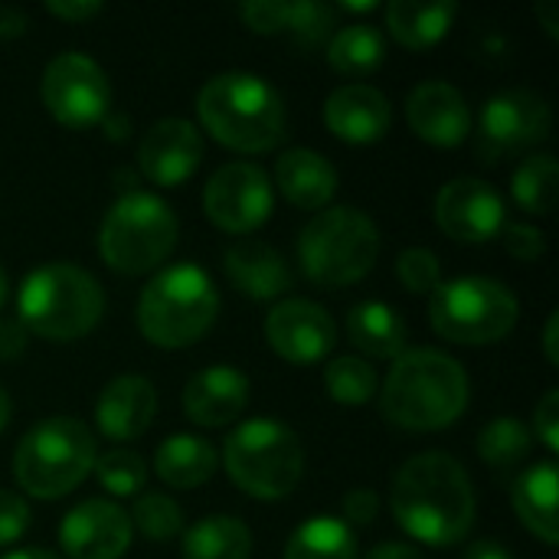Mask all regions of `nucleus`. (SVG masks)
Masks as SVG:
<instances>
[{"label":"nucleus","instance_id":"nucleus-1","mask_svg":"<svg viewBox=\"0 0 559 559\" xmlns=\"http://www.w3.org/2000/svg\"><path fill=\"white\" fill-rule=\"evenodd\" d=\"M390 508L396 524L419 544L452 547L475 527V485L462 462L445 452L413 455L393 478Z\"/></svg>","mask_w":559,"mask_h":559},{"label":"nucleus","instance_id":"nucleus-2","mask_svg":"<svg viewBox=\"0 0 559 559\" xmlns=\"http://www.w3.org/2000/svg\"><path fill=\"white\" fill-rule=\"evenodd\" d=\"M468 393V373L455 357L436 347H416L393 360L380 386V409L396 429L439 432L462 419Z\"/></svg>","mask_w":559,"mask_h":559},{"label":"nucleus","instance_id":"nucleus-3","mask_svg":"<svg viewBox=\"0 0 559 559\" xmlns=\"http://www.w3.org/2000/svg\"><path fill=\"white\" fill-rule=\"evenodd\" d=\"M200 124L226 147L242 154L272 151L285 138V102L255 72H219L197 95Z\"/></svg>","mask_w":559,"mask_h":559},{"label":"nucleus","instance_id":"nucleus-4","mask_svg":"<svg viewBox=\"0 0 559 559\" xmlns=\"http://www.w3.org/2000/svg\"><path fill=\"white\" fill-rule=\"evenodd\" d=\"M105 314L98 278L72 262H46L33 269L16 292V318L43 341L69 344L85 337Z\"/></svg>","mask_w":559,"mask_h":559},{"label":"nucleus","instance_id":"nucleus-5","mask_svg":"<svg viewBox=\"0 0 559 559\" xmlns=\"http://www.w3.org/2000/svg\"><path fill=\"white\" fill-rule=\"evenodd\" d=\"M219 314L213 278L193 265L177 262L160 269L138 298V328L154 347L180 350L197 344Z\"/></svg>","mask_w":559,"mask_h":559},{"label":"nucleus","instance_id":"nucleus-6","mask_svg":"<svg viewBox=\"0 0 559 559\" xmlns=\"http://www.w3.org/2000/svg\"><path fill=\"white\" fill-rule=\"evenodd\" d=\"M95 459V436L82 419L49 416L16 442L13 478L29 498L56 501L88 478Z\"/></svg>","mask_w":559,"mask_h":559},{"label":"nucleus","instance_id":"nucleus-7","mask_svg":"<svg viewBox=\"0 0 559 559\" xmlns=\"http://www.w3.org/2000/svg\"><path fill=\"white\" fill-rule=\"evenodd\" d=\"M380 255V229L357 206H331L311 216L298 236L301 272L324 288H344L370 275Z\"/></svg>","mask_w":559,"mask_h":559},{"label":"nucleus","instance_id":"nucleus-8","mask_svg":"<svg viewBox=\"0 0 559 559\" xmlns=\"http://www.w3.org/2000/svg\"><path fill=\"white\" fill-rule=\"evenodd\" d=\"M223 465L246 495L259 501H282L305 475V449L285 423L259 416L229 432Z\"/></svg>","mask_w":559,"mask_h":559},{"label":"nucleus","instance_id":"nucleus-9","mask_svg":"<svg viewBox=\"0 0 559 559\" xmlns=\"http://www.w3.org/2000/svg\"><path fill=\"white\" fill-rule=\"evenodd\" d=\"M177 216L157 193L128 190L118 197L98 229V252L121 275H144L167 262L177 246Z\"/></svg>","mask_w":559,"mask_h":559},{"label":"nucleus","instance_id":"nucleus-10","mask_svg":"<svg viewBox=\"0 0 559 559\" xmlns=\"http://www.w3.org/2000/svg\"><path fill=\"white\" fill-rule=\"evenodd\" d=\"M518 314V295L488 275L449 278L429 295V321L436 334L465 347L498 344L514 331Z\"/></svg>","mask_w":559,"mask_h":559},{"label":"nucleus","instance_id":"nucleus-11","mask_svg":"<svg viewBox=\"0 0 559 559\" xmlns=\"http://www.w3.org/2000/svg\"><path fill=\"white\" fill-rule=\"evenodd\" d=\"M43 105L66 128H92L111 111V82L105 69L85 52H59L43 69Z\"/></svg>","mask_w":559,"mask_h":559},{"label":"nucleus","instance_id":"nucleus-12","mask_svg":"<svg viewBox=\"0 0 559 559\" xmlns=\"http://www.w3.org/2000/svg\"><path fill=\"white\" fill-rule=\"evenodd\" d=\"M550 128H554V111L540 92L504 88V92L491 95L481 108L478 131H475V151L481 160L498 164L501 157H511L518 151H527V147L547 141Z\"/></svg>","mask_w":559,"mask_h":559},{"label":"nucleus","instance_id":"nucleus-13","mask_svg":"<svg viewBox=\"0 0 559 559\" xmlns=\"http://www.w3.org/2000/svg\"><path fill=\"white\" fill-rule=\"evenodd\" d=\"M203 210L223 233L242 236L259 229L275 210L269 174L252 160L223 164L203 190Z\"/></svg>","mask_w":559,"mask_h":559},{"label":"nucleus","instance_id":"nucleus-14","mask_svg":"<svg viewBox=\"0 0 559 559\" xmlns=\"http://www.w3.org/2000/svg\"><path fill=\"white\" fill-rule=\"evenodd\" d=\"M265 341L282 360L295 367H311L334 350L337 324L318 301L285 298L265 314Z\"/></svg>","mask_w":559,"mask_h":559},{"label":"nucleus","instance_id":"nucleus-15","mask_svg":"<svg viewBox=\"0 0 559 559\" xmlns=\"http://www.w3.org/2000/svg\"><path fill=\"white\" fill-rule=\"evenodd\" d=\"M436 223L459 242H488L508 223L504 197L481 177H455L436 197Z\"/></svg>","mask_w":559,"mask_h":559},{"label":"nucleus","instance_id":"nucleus-16","mask_svg":"<svg viewBox=\"0 0 559 559\" xmlns=\"http://www.w3.org/2000/svg\"><path fill=\"white\" fill-rule=\"evenodd\" d=\"M134 527L121 504L88 498L59 524V544L69 559H121L131 547Z\"/></svg>","mask_w":559,"mask_h":559},{"label":"nucleus","instance_id":"nucleus-17","mask_svg":"<svg viewBox=\"0 0 559 559\" xmlns=\"http://www.w3.org/2000/svg\"><path fill=\"white\" fill-rule=\"evenodd\" d=\"M203 160V138L187 118H160L138 141V167L157 187L187 183Z\"/></svg>","mask_w":559,"mask_h":559},{"label":"nucleus","instance_id":"nucleus-18","mask_svg":"<svg viewBox=\"0 0 559 559\" xmlns=\"http://www.w3.org/2000/svg\"><path fill=\"white\" fill-rule=\"evenodd\" d=\"M406 121L416 131V138L436 147H455L472 131V108L452 82L429 79L409 92Z\"/></svg>","mask_w":559,"mask_h":559},{"label":"nucleus","instance_id":"nucleus-19","mask_svg":"<svg viewBox=\"0 0 559 559\" xmlns=\"http://www.w3.org/2000/svg\"><path fill=\"white\" fill-rule=\"evenodd\" d=\"M249 377L233 364H213L197 370L183 386V413L203 429H219L239 419L249 406Z\"/></svg>","mask_w":559,"mask_h":559},{"label":"nucleus","instance_id":"nucleus-20","mask_svg":"<svg viewBox=\"0 0 559 559\" xmlns=\"http://www.w3.org/2000/svg\"><path fill=\"white\" fill-rule=\"evenodd\" d=\"M324 124L334 138L350 144L380 141L393 124L390 98L367 82H347L334 88L324 102Z\"/></svg>","mask_w":559,"mask_h":559},{"label":"nucleus","instance_id":"nucleus-21","mask_svg":"<svg viewBox=\"0 0 559 559\" xmlns=\"http://www.w3.org/2000/svg\"><path fill=\"white\" fill-rule=\"evenodd\" d=\"M157 416V390L147 377L124 373L105 383L95 403V423L111 442H131L147 432Z\"/></svg>","mask_w":559,"mask_h":559},{"label":"nucleus","instance_id":"nucleus-22","mask_svg":"<svg viewBox=\"0 0 559 559\" xmlns=\"http://www.w3.org/2000/svg\"><path fill=\"white\" fill-rule=\"evenodd\" d=\"M223 269L233 288L255 301H272L292 288V269L285 255L262 239L233 242L223 255Z\"/></svg>","mask_w":559,"mask_h":559},{"label":"nucleus","instance_id":"nucleus-23","mask_svg":"<svg viewBox=\"0 0 559 559\" xmlns=\"http://www.w3.org/2000/svg\"><path fill=\"white\" fill-rule=\"evenodd\" d=\"M275 183L298 210H324L337 193V170L324 154L292 147L275 164Z\"/></svg>","mask_w":559,"mask_h":559},{"label":"nucleus","instance_id":"nucleus-24","mask_svg":"<svg viewBox=\"0 0 559 559\" xmlns=\"http://www.w3.org/2000/svg\"><path fill=\"white\" fill-rule=\"evenodd\" d=\"M557 491V462H537V465L524 468L514 481V491H511L514 511L524 521V527L550 547L559 540Z\"/></svg>","mask_w":559,"mask_h":559},{"label":"nucleus","instance_id":"nucleus-25","mask_svg":"<svg viewBox=\"0 0 559 559\" xmlns=\"http://www.w3.org/2000/svg\"><path fill=\"white\" fill-rule=\"evenodd\" d=\"M350 344L373 360H396L406 350L409 328L403 314L386 301H360L347 314Z\"/></svg>","mask_w":559,"mask_h":559},{"label":"nucleus","instance_id":"nucleus-26","mask_svg":"<svg viewBox=\"0 0 559 559\" xmlns=\"http://www.w3.org/2000/svg\"><path fill=\"white\" fill-rule=\"evenodd\" d=\"M216 462H219V455H216L213 442L190 436V432H177L157 445L154 472L164 485L187 491V488L206 485L216 475Z\"/></svg>","mask_w":559,"mask_h":559},{"label":"nucleus","instance_id":"nucleus-27","mask_svg":"<svg viewBox=\"0 0 559 559\" xmlns=\"http://www.w3.org/2000/svg\"><path fill=\"white\" fill-rule=\"evenodd\" d=\"M455 16L459 7L452 0H393L386 7V26L393 39L406 49L436 46L449 33Z\"/></svg>","mask_w":559,"mask_h":559},{"label":"nucleus","instance_id":"nucleus-28","mask_svg":"<svg viewBox=\"0 0 559 559\" xmlns=\"http://www.w3.org/2000/svg\"><path fill=\"white\" fill-rule=\"evenodd\" d=\"M252 531L233 514H210L183 527V559H249Z\"/></svg>","mask_w":559,"mask_h":559},{"label":"nucleus","instance_id":"nucleus-29","mask_svg":"<svg viewBox=\"0 0 559 559\" xmlns=\"http://www.w3.org/2000/svg\"><path fill=\"white\" fill-rule=\"evenodd\" d=\"M386 59V36L373 23H350L334 29L328 39V62L350 79L370 75L383 66Z\"/></svg>","mask_w":559,"mask_h":559},{"label":"nucleus","instance_id":"nucleus-30","mask_svg":"<svg viewBox=\"0 0 559 559\" xmlns=\"http://www.w3.org/2000/svg\"><path fill=\"white\" fill-rule=\"evenodd\" d=\"M285 559H357V534L341 518H311L288 537Z\"/></svg>","mask_w":559,"mask_h":559},{"label":"nucleus","instance_id":"nucleus-31","mask_svg":"<svg viewBox=\"0 0 559 559\" xmlns=\"http://www.w3.org/2000/svg\"><path fill=\"white\" fill-rule=\"evenodd\" d=\"M511 193L524 213L550 216L557 206V157L550 151L527 154L514 170Z\"/></svg>","mask_w":559,"mask_h":559},{"label":"nucleus","instance_id":"nucleus-32","mask_svg":"<svg viewBox=\"0 0 559 559\" xmlns=\"http://www.w3.org/2000/svg\"><path fill=\"white\" fill-rule=\"evenodd\" d=\"M534 445L531 429L518 416H495L481 432H478V455L495 468V472H514L527 462Z\"/></svg>","mask_w":559,"mask_h":559},{"label":"nucleus","instance_id":"nucleus-33","mask_svg":"<svg viewBox=\"0 0 559 559\" xmlns=\"http://www.w3.org/2000/svg\"><path fill=\"white\" fill-rule=\"evenodd\" d=\"M324 386L328 393L344 406H364L377 396L380 380L370 360L364 357H337L324 367Z\"/></svg>","mask_w":559,"mask_h":559},{"label":"nucleus","instance_id":"nucleus-34","mask_svg":"<svg viewBox=\"0 0 559 559\" xmlns=\"http://www.w3.org/2000/svg\"><path fill=\"white\" fill-rule=\"evenodd\" d=\"M92 472H95L98 485L115 498H134L147 481V465L131 449H111V452L98 455Z\"/></svg>","mask_w":559,"mask_h":559},{"label":"nucleus","instance_id":"nucleus-35","mask_svg":"<svg viewBox=\"0 0 559 559\" xmlns=\"http://www.w3.org/2000/svg\"><path fill=\"white\" fill-rule=\"evenodd\" d=\"M334 26H337V7L321 3V0H295V3H288L285 33L295 39V46L318 49L334 36Z\"/></svg>","mask_w":559,"mask_h":559},{"label":"nucleus","instance_id":"nucleus-36","mask_svg":"<svg viewBox=\"0 0 559 559\" xmlns=\"http://www.w3.org/2000/svg\"><path fill=\"white\" fill-rule=\"evenodd\" d=\"M131 527H138L144 537L151 540H170L177 534H183V511L174 498L160 495V491H147L141 498H134L131 508Z\"/></svg>","mask_w":559,"mask_h":559},{"label":"nucleus","instance_id":"nucleus-37","mask_svg":"<svg viewBox=\"0 0 559 559\" xmlns=\"http://www.w3.org/2000/svg\"><path fill=\"white\" fill-rule=\"evenodd\" d=\"M396 278L413 295H432L442 285V262L436 252H429L423 246L403 249L396 259Z\"/></svg>","mask_w":559,"mask_h":559},{"label":"nucleus","instance_id":"nucleus-38","mask_svg":"<svg viewBox=\"0 0 559 559\" xmlns=\"http://www.w3.org/2000/svg\"><path fill=\"white\" fill-rule=\"evenodd\" d=\"M239 16L255 33H285L288 23V3L285 0H246L239 3Z\"/></svg>","mask_w":559,"mask_h":559},{"label":"nucleus","instance_id":"nucleus-39","mask_svg":"<svg viewBox=\"0 0 559 559\" xmlns=\"http://www.w3.org/2000/svg\"><path fill=\"white\" fill-rule=\"evenodd\" d=\"M504 249L518 259V262H537L547 252V239L537 226L531 223H504L501 229Z\"/></svg>","mask_w":559,"mask_h":559},{"label":"nucleus","instance_id":"nucleus-40","mask_svg":"<svg viewBox=\"0 0 559 559\" xmlns=\"http://www.w3.org/2000/svg\"><path fill=\"white\" fill-rule=\"evenodd\" d=\"M29 527V504L16 491H0V547L16 544Z\"/></svg>","mask_w":559,"mask_h":559},{"label":"nucleus","instance_id":"nucleus-41","mask_svg":"<svg viewBox=\"0 0 559 559\" xmlns=\"http://www.w3.org/2000/svg\"><path fill=\"white\" fill-rule=\"evenodd\" d=\"M534 436L557 455L559 452V390H547L534 406Z\"/></svg>","mask_w":559,"mask_h":559},{"label":"nucleus","instance_id":"nucleus-42","mask_svg":"<svg viewBox=\"0 0 559 559\" xmlns=\"http://www.w3.org/2000/svg\"><path fill=\"white\" fill-rule=\"evenodd\" d=\"M380 514V495L370 488H354L344 495V518L347 524H370Z\"/></svg>","mask_w":559,"mask_h":559},{"label":"nucleus","instance_id":"nucleus-43","mask_svg":"<svg viewBox=\"0 0 559 559\" xmlns=\"http://www.w3.org/2000/svg\"><path fill=\"white\" fill-rule=\"evenodd\" d=\"M29 331L20 318H0V360H16L26 350Z\"/></svg>","mask_w":559,"mask_h":559},{"label":"nucleus","instance_id":"nucleus-44","mask_svg":"<svg viewBox=\"0 0 559 559\" xmlns=\"http://www.w3.org/2000/svg\"><path fill=\"white\" fill-rule=\"evenodd\" d=\"M46 10L59 20H69V23H82V20H92L102 13V0H49Z\"/></svg>","mask_w":559,"mask_h":559},{"label":"nucleus","instance_id":"nucleus-45","mask_svg":"<svg viewBox=\"0 0 559 559\" xmlns=\"http://www.w3.org/2000/svg\"><path fill=\"white\" fill-rule=\"evenodd\" d=\"M462 559H514L508 554V547H501L498 540H475Z\"/></svg>","mask_w":559,"mask_h":559},{"label":"nucleus","instance_id":"nucleus-46","mask_svg":"<svg viewBox=\"0 0 559 559\" xmlns=\"http://www.w3.org/2000/svg\"><path fill=\"white\" fill-rule=\"evenodd\" d=\"M364 559H426L416 547L409 544H380L377 550H370Z\"/></svg>","mask_w":559,"mask_h":559},{"label":"nucleus","instance_id":"nucleus-47","mask_svg":"<svg viewBox=\"0 0 559 559\" xmlns=\"http://www.w3.org/2000/svg\"><path fill=\"white\" fill-rule=\"evenodd\" d=\"M26 29V13L16 7H0V36H20Z\"/></svg>","mask_w":559,"mask_h":559},{"label":"nucleus","instance_id":"nucleus-48","mask_svg":"<svg viewBox=\"0 0 559 559\" xmlns=\"http://www.w3.org/2000/svg\"><path fill=\"white\" fill-rule=\"evenodd\" d=\"M534 13L544 20V26H547V33H550V36H559V3L557 0H540V3L534 7Z\"/></svg>","mask_w":559,"mask_h":559},{"label":"nucleus","instance_id":"nucleus-49","mask_svg":"<svg viewBox=\"0 0 559 559\" xmlns=\"http://www.w3.org/2000/svg\"><path fill=\"white\" fill-rule=\"evenodd\" d=\"M557 328H559V314L554 311L547 318V328H544V350H547V360L557 367L559 364V347H557Z\"/></svg>","mask_w":559,"mask_h":559},{"label":"nucleus","instance_id":"nucleus-50","mask_svg":"<svg viewBox=\"0 0 559 559\" xmlns=\"http://www.w3.org/2000/svg\"><path fill=\"white\" fill-rule=\"evenodd\" d=\"M102 124H105V134L111 138V141H124L128 138V115H121V111H108L105 118H102Z\"/></svg>","mask_w":559,"mask_h":559},{"label":"nucleus","instance_id":"nucleus-51","mask_svg":"<svg viewBox=\"0 0 559 559\" xmlns=\"http://www.w3.org/2000/svg\"><path fill=\"white\" fill-rule=\"evenodd\" d=\"M0 559H62L56 557L52 550H43V547H23V550H10L7 557Z\"/></svg>","mask_w":559,"mask_h":559},{"label":"nucleus","instance_id":"nucleus-52","mask_svg":"<svg viewBox=\"0 0 559 559\" xmlns=\"http://www.w3.org/2000/svg\"><path fill=\"white\" fill-rule=\"evenodd\" d=\"M341 10H350V13H370L377 10V0H344Z\"/></svg>","mask_w":559,"mask_h":559},{"label":"nucleus","instance_id":"nucleus-53","mask_svg":"<svg viewBox=\"0 0 559 559\" xmlns=\"http://www.w3.org/2000/svg\"><path fill=\"white\" fill-rule=\"evenodd\" d=\"M10 413H13V403H10V393L0 386V432L7 429V423H10Z\"/></svg>","mask_w":559,"mask_h":559},{"label":"nucleus","instance_id":"nucleus-54","mask_svg":"<svg viewBox=\"0 0 559 559\" xmlns=\"http://www.w3.org/2000/svg\"><path fill=\"white\" fill-rule=\"evenodd\" d=\"M7 298H10V278H7V272L0 269V311H3V305H7Z\"/></svg>","mask_w":559,"mask_h":559}]
</instances>
